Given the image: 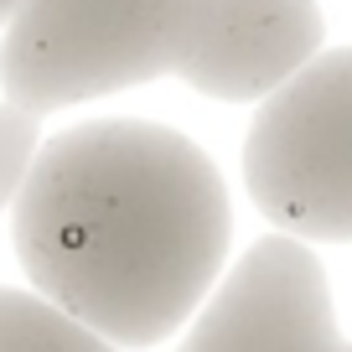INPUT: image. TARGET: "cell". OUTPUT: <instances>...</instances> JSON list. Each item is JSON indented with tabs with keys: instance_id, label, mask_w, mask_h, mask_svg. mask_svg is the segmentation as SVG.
Wrapping results in <instances>:
<instances>
[{
	"instance_id": "6da1fadb",
	"label": "cell",
	"mask_w": 352,
	"mask_h": 352,
	"mask_svg": "<svg viewBox=\"0 0 352 352\" xmlns=\"http://www.w3.org/2000/svg\"><path fill=\"white\" fill-rule=\"evenodd\" d=\"M36 296L109 347L166 342L218 285L228 187L202 145L151 120H88L47 140L11 202Z\"/></svg>"
},
{
	"instance_id": "7a4b0ae2",
	"label": "cell",
	"mask_w": 352,
	"mask_h": 352,
	"mask_svg": "<svg viewBox=\"0 0 352 352\" xmlns=\"http://www.w3.org/2000/svg\"><path fill=\"white\" fill-rule=\"evenodd\" d=\"M197 0H21L0 42L6 104L57 114L182 67Z\"/></svg>"
},
{
	"instance_id": "3957f363",
	"label": "cell",
	"mask_w": 352,
	"mask_h": 352,
	"mask_svg": "<svg viewBox=\"0 0 352 352\" xmlns=\"http://www.w3.org/2000/svg\"><path fill=\"white\" fill-rule=\"evenodd\" d=\"M243 182L285 239H352V47L316 52L264 99L243 140Z\"/></svg>"
},
{
	"instance_id": "277c9868",
	"label": "cell",
	"mask_w": 352,
	"mask_h": 352,
	"mask_svg": "<svg viewBox=\"0 0 352 352\" xmlns=\"http://www.w3.org/2000/svg\"><path fill=\"white\" fill-rule=\"evenodd\" d=\"M321 259L300 239H259L197 311L176 352H337Z\"/></svg>"
},
{
	"instance_id": "5b68a950",
	"label": "cell",
	"mask_w": 352,
	"mask_h": 352,
	"mask_svg": "<svg viewBox=\"0 0 352 352\" xmlns=\"http://www.w3.org/2000/svg\"><path fill=\"white\" fill-rule=\"evenodd\" d=\"M321 52L316 0H197L182 83L223 104L270 99Z\"/></svg>"
},
{
	"instance_id": "8992f818",
	"label": "cell",
	"mask_w": 352,
	"mask_h": 352,
	"mask_svg": "<svg viewBox=\"0 0 352 352\" xmlns=\"http://www.w3.org/2000/svg\"><path fill=\"white\" fill-rule=\"evenodd\" d=\"M0 352H120V347H109L99 331H88L83 321L57 311L36 290H0Z\"/></svg>"
},
{
	"instance_id": "52a82bcc",
	"label": "cell",
	"mask_w": 352,
	"mask_h": 352,
	"mask_svg": "<svg viewBox=\"0 0 352 352\" xmlns=\"http://www.w3.org/2000/svg\"><path fill=\"white\" fill-rule=\"evenodd\" d=\"M36 151H42V120L16 104H0V212L16 202Z\"/></svg>"
},
{
	"instance_id": "ba28073f",
	"label": "cell",
	"mask_w": 352,
	"mask_h": 352,
	"mask_svg": "<svg viewBox=\"0 0 352 352\" xmlns=\"http://www.w3.org/2000/svg\"><path fill=\"white\" fill-rule=\"evenodd\" d=\"M16 6H21V0H0V21H11V16H16Z\"/></svg>"
},
{
	"instance_id": "9c48e42d",
	"label": "cell",
	"mask_w": 352,
	"mask_h": 352,
	"mask_svg": "<svg viewBox=\"0 0 352 352\" xmlns=\"http://www.w3.org/2000/svg\"><path fill=\"white\" fill-rule=\"evenodd\" d=\"M337 352H352V342H342V347H337Z\"/></svg>"
}]
</instances>
